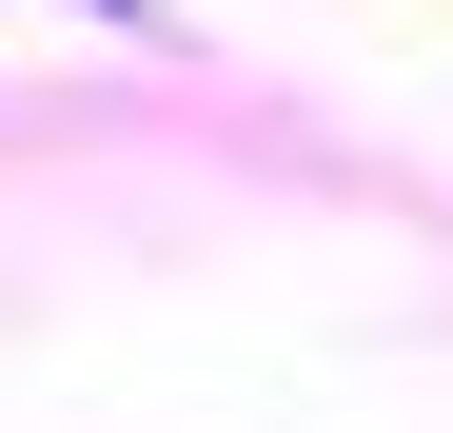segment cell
Returning <instances> with one entry per match:
<instances>
[{
  "mask_svg": "<svg viewBox=\"0 0 453 433\" xmlns=\"http://www.w3.org/2000/svg\"><path fill=\"white\" fill-rule=\"evenodd\" d=\"M80 20H138V0H80Z\"/></svg>",
  "mask_w": 453,
  "mask_h": 433,
  "instance_id": "1",
  "label": "cell"
}]
</instances>
